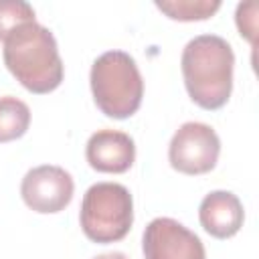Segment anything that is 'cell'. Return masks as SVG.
I'll return each mask as SVG.
<instances>
[{"label":"cell","mask_w":259,"mask_h":259,"mask_svg":"<svg viewBox=\"0 0 259 259\" xmlns=\"http://www.w3.org/2000/svg\"><path fill=\"white\" fill-rule=\"evenodd\" d=\"M257 4L255 2H241L237 6V26L241 36H245L249 42H255V30H257Z\"/></svg>","instance_id":"cell-13"},{"label":"cell","mask_w":259,"mask_h":259,"mask_svg":"<svg viewBox=\"0 0 259 259\" xmlns=\"http://www.w3.org/2000/svg\"><path fill=\"white\" fill-rule=\"evenodd\" d=\"M81 229L93 243L121 241L134 223V200L130 190L117 182H97L87 188L81 212Z\"/></svg>","instance_id":"cell-4"},{"label":"cell","mask_w":259,"mask_h":259,"mask_svg":"<svg viewBox=\"0 0 259 259\" xmlns=\"http://www.w3.org/2000/svg\"><path fill=\"white\" fill-rule=\"evenodd\" d=\"M34 22V10L24 0H0V40L4 42L22 24Z\"/></svg>","instance_id":"cell-12"},{"label":"cell","mask_w":259,"mask_h":259,"mask_svg":"<svg viewBox=\"0 0 259 259\" xmlns=\"http://www.w3.org/2000/svg\"><path fill=\"white\" fill-rule=\"evenodd\" d=\"M221 140L217 132L200 121L182 123L170 140V166L182 174H206L217 166Z\"/></svg>","instance_id":"cell-5"},{"label":"cell","mask_w":259,"mask_h":259,"mask_svg":"<svg viewBox=\"0 0 259 259\" xmlns=\"http://www.w3.org/2000/svg\"><path fill=\"white\" fill-rule=\"evenodd\" d=\"M28 125H30L28 105L12 95L0 97V144L22 138Z\"/></svg>","instance_id":"cell-10"},{"label":"cell","mask_w":259,"mask_h":259,"mask_svg":"<svg viewBox=\"0 0 259 259\" xmlns=\"http://www.w3.org/2000/svg\"><path fill=\"white\" fill-rule=\"evenodd\" d=\"M144 259H206L198 235L170 217L148 223L142 237Z\"/></svg>","instance_id":"cell-6"},{"label":"cell","mask_w":259,"mask_h":259,"mask_svg":"<svg viewBox=\"0 0 259 259\" xmlns=\"http://www.w3.org/2000/svg\"><path fill=\"white\" fill-rule=\"evenodd\" d=\"M4 65L30 93H51L63 81V61L53 32L34 22L22 24L4 40Z\"/></svg>","instance_id":"cell-2"},{"label":"cell","mask_w":259,"mask_h":259,"mask_svg":"<svg viewBox=\"0 0 259 259\" xmlns=\"http://www.w3.org/2000/svg\"><path fill=\"white\" fill-rule=\"evenodd\" d=\"M156 8L162 10L172 20H206L219 8V0H156Z\"/></svg>","instance_id":"cell-11"},{"label":"cell","mask_w":259,"mask_h":259,"mask_svg":"<svg viewBox=\"0 0 259 259\" xmlns=\"http://www.w3.org/2000/svg\"><path fill=\"white\" fill-rule=\"evenodd\" d=\"M93 259H127V257L123 253H119V251H111V253H101V255H97Z\"/></svg>","instance_id":"cell-14"},{"label":"cell","mask_w":259,"mask_h":259,"mask_svg":"<svg viewBox=\"0 0 259 259\" xmlns=\"http://www.w3.org/2000/svg\"><path fill=\"white\" fill-rule=\"evenodd\" d=\"M75 182L71 174L61 166L42 164L28 170L20 184L22 200L28 208L51 214L63 210L73 198Z\"/></svg>","instance_id":"cell-7"},{"label":"cell","mask_w":259,"mask_h":259,"mask_svg":"<svg viewBox=\"0 0 259 259\" xmlns=\"http://www.w3.org/2000/svg\"><path fill=\"white\" fill-rule=\"evenodd\" d=\"M85 156L93 170L121 174L127 172L136 160V144L125 132L99 130L89 138Z\"/></svg>","instance_id":"cell-8"},{"label":"cell","mask_w":259,"mask_h":259,"mask_svg":"<svg viewBox=\"0 0 259 259\" xmlns=\"http://www.w3.org/2000/svg\"><path fill=\"white\" fill-rule=\"evenodd\" d=\"M198 219L208 235L217 239H229L243 227L245 210L237 194L229 190H212L202 198L198 206Z\"/></svg>","instance_id":"cell-9"},{"label":"cell","mask_w":259,"mask_h":259,"mask_svg":"<svg viewBox=\"0 0 259 259\" xmlns=\"http://www.w3.org/2000/svg\"><path fill=\"white\" fill-rule=\"evenodd\" d=\"M235 55L219 34H198L186 42L180 69L190 99L202 109L223 107L233 91Z\"/></svg>","instance_id":"cell-1"},{"label":"cell","mask_w":259,"mask_h":259,"mask_svg":"<svg viewBox=\"0 0 259 259\" xmlns=\"http://www.w3.org/2000/svg\"><path fill=\"white\" fill-rule=\"evenodd\" d=\"M91 93L95 105L113 119L132 117L144 97V81L132 55L125 51H107L91 65Z\"/></svg>","instance_id":"cell-3"}]
</instances>
